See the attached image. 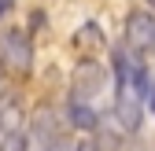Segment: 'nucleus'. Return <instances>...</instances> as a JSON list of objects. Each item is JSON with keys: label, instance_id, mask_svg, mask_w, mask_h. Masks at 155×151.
Returning a JSON list of instances; mask_svg holds the SVG:
<instances>
[{"label": "nucleus", "instance_id": "6e6552de", "mask_svg": "<svg viewBox=\"0 0 155 151\" xmlns=\"http://www.w3.org/2000/svg\"><path fill=\"white\" fill-rule=\"evenodd\" d=\"M78 151H100V144H96V140H81V144H78Z\"/></svg>", "mask_w": 155, "mask_h": 151}, {"label": "nucleus", "instance_id": "9d476101", "mask_svg": "<svg viewBox=\"0 0 155 151\" xmlns=\"http://www.w3.org/2000/svg\"><path fill=\"white\" fill-rule=\"evenodd\" d=\"M148 107H151V114H155V85L148 88Z\"/></svg>", "mask_w": 155, "mask_h": 151}, {"label": "nucleus", "instance_id": "f257e3e1", "mask_svg": "<svg viewBox=\"0 0 155 151\" xmlns=\"http://www.w3.org/2000/svg\"><path fill=\"white\" fill-rule=\"evenodd\" d=\"M0 151H26V111L18 92H0Z\"/></svg>", "mask_w": 155, "mask_h": 151}, {"label": "nucleus", "instance_id": "39448f33", "mask_svg": "<svg viewBox=\"0 0 155 151\" xmlns=\"http://www.w3.org/2000/svg\"><path fill=\"white\" fill-rule=\"evenodd\" d=\"M70 44H74V52L81 55V59H96V55L107 48V37H104V30L96 22H85V26H78L70 33Z\"/></svg>", "mask_w": 155, "mask_h": 151}, {"label": "nucleus", "instance_id": "f03ea898", "mask_svg": "<svg viewBox=\"0 0 155 151\" xmlns=\"http://www.w3.org/2000/svg\"><path fill=\"white\" fill-rule=\"evenodd\" d=\"M0 66L11 78H30V70H33V41H30L26 30L11 26L0 37Z\"/></svg>", "mask_w": 155, "mask_h": 151}, {"label": "nucleus", "instance_id": "0eeeda50", "mask_svg": "<svg viewBox=\"0 0 155 151\" xmlns=\"http://www.w3.org/2000/svg\"><path fill=\"white\" fill-rule=\"evenodd\" d=\"M67 114H70V125H74V129H81V133H96V125H100V114H96V111H92L85 100H74Z\"/></svg>", "mask_w": 155, "mask_h": 151}, {"label": "nucleus", "instance_id": "7ed1b4c3", "mask_svg": "<svg viewBox=\"0 0 155 151\" xmlns=\"http://www.w3.org/2000/svg\"><path fill=\"white\" fill-rule=\"evenodd\" d=\"M100 88H104V66L96 63V59H81L74 66V78H70V100H92V96H100Z\"/></svg>", "mask_w": 155, "mask_h": 151}, {"label": "nucleus", "instance_id": "9b49d317", "mask_svg": "<svg viewBox=\"0 0 155 151\" xmlns=\"http://www.w3.org/2000/svg\"><path fill=\"white\" fill-rule=\"evenodd\" d=\"M151 4H155V0H151Z\"/></svg>", "mask_w": 155, "mask_h": 151}, {"label": "nucleus", "instance_id": "1a4fd4ad", "mask_svg": "<svg viewBox=\"0 0 155 151\" xmlns=\"http://www.w3.org/2000/svg\"><path fill=\"white\" fill-rule=\"evenodd\" d=\"M11 4H15V0H0V18H4V15L11 11Z\"/></svg>", "mask_w": 155, "mask_h": 151}, {"label": "nucleus", "instance_id": "423d86ee", "mask_svg": "<svg viewBox=\"0 0 155 151\" xmlns=\"http://www.w3.org/2000/svg\"><path fill=\"white\" fill-rule=\"evenodd\" d=\"M33 137H37V144H41V151L59 140V137H55V114L48 107H37L33 111Z\"/></svg>", "mask_w": 155, "mask_h": 151}, {"label": "nucleus", "instance_id": "20e7f679", "mask_svg": "<svg viewBox=\"0 0 155 151\" xmlns=\"http://www.w3.org/2000/svg\"><path fill=\"white\" fill-rule=\"evenodd\" d=\"M126 44L133 52H151L155 48V18L148 11H129L126 15Z\"/></svg>", "mask_w": 155, "mask_h": 151}]
</instances>
